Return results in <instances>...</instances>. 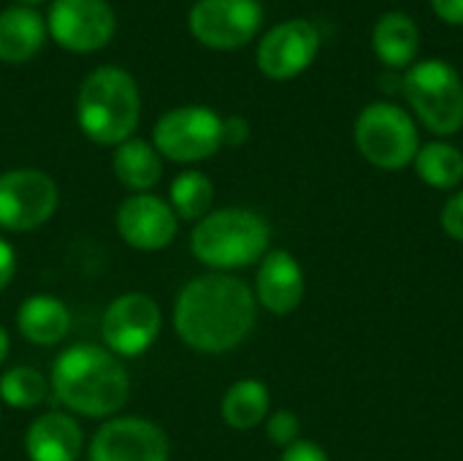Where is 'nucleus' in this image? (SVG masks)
Here are the masks:
<instances>
[{
    "label": "nucleus",
    "mask_w": 463,
    "mask_h": 461,
    "mask_svg": "<svg viewBox=\"0 0 463 461\" xmlns=\"http://www.w3.org/2000/svg\"><path fill=\"white\" fill-rule=\"evenodd\" d=\"M258 302L252 288L225 272L193 277L176 296L174 329L198 353H228L255 329Z\"/></svg>",
    "instance_id": "nucleus-1"
},
{
    "label": "nucleus",
    "mask_w": 463,
    "mask_h": 461,
    "mask_svg": "<svg viewBox=\"0 0 463 461\" xmlns=\"http://www.w3.org/2000/svg\"><path fill=\"white\" fill-rule=\"evenodd\" d=\"M49 389L68 413L109 418L125 408L130 397V375L122 359L103 345L79 342L54 359Z\"/></svg>",
    "instance_id": "nucleus-2"
},
{
    "label": "nucleus",
    "mask_w": 463,
    "mask_h": 461,
    "mask_svg": "<svg viewBox=\"0 0 463 461\" xmlns=\"http://www.w3.org/2000/svg\"><path fill=\"white\" fill-rule=\"evenodd\" d=\"M271 245L269 223L244 206H225L209 212L203 220L195 223L190 234V253L195 261L214 272L244 269L258 264Z\"/></svg>",
    "instance_id": "nucleus-3"
},
{
    "label": "nucleus",
    "mask_w": 463,
    "mask_h": 461,
    "mask_svg": "<svg viewBox=\"0 0 463 461\" xmlns=\"http://www.w3.org/2000/svg\"><path fill=\"white\" fill-rule=\"evenodd\" d=\"M141 98L136 79L114 65L92 71L79 90V128L95 144H122L138 125Z\"/></svg>",
    "instance_id": "nucleus-4"
},
{
    "label": "nucleus",
    "mask_w": 463,
    "mask_h": 461,
    "mask_svg": "<svg viewBox=\"0 0 463 461\" xmlns=\"http://www.w3.org/2000/svg\"><path fill=\"white\" fill-rule=\"evenodd\" d=\"M418 120L437 136H453L463 128V82L445 60H423L410 68L402 84Z\"/></svg>",
    "instance_id": "nucleus-5"
},
{
    "label": "nucleus",
    "mask_w": 463,
    "mask_h": 461,
    "mask_svg": "<svg viewBox=\"0 0 463 461\" xmlns=\"http://www.w3.org/2000/svg\"><path fill=\"white\" fill-rule=\"evenodd\" d=\"M358 152L383 171H399L410 166L420 149L415 120L396 103L374 101L355 120Z\"/></svg>",
    "instance_id": "nucleus-6"
},
{
    "label": "nucleus",
    "mask_w": 463,
    "mask_h": 461,
    "mask_svg": "<svg viewBox=\"0 0 463 461\" xmlns=\"http://www.w3.org/2000/svg\"><path fill=\"white\" fill-rule=\"evenodd\" d=\"M152 139L157 155L174 163H198L222 147V117L206 106H179L157 120Z\"/></svg>",
    "instance_id": "nucleus-7"
},
{
    "label": "nucleus",
    "mask_w": 463,
    "mask_h": 461,
    "mask_svg": "<svg viewBox=\"0 0 463 461\" xmlns=\"http://www.w3.org/2000/svg\"><path fill=\"white\" fill-rule=\"evenodd\" d=\"M60 204L57 182L38 168H14L0 174V228L27 234L52 220Z\"/></svg>",
    "instance_id": "nucleus-8"
},
{
    "label": "nucleus",
    "mask_w": 463,
    "mask_h": 461,
    "mask_svg": "<svg viewBox=\"0 0 463 461\" xmlns=\"http://www.w3.org/2000/svg\"><path fill=\"white\" fill-rule=\"evenodd\" d=\"M163 312L160 304L146 293H122L117 296L100 321L103 348L117 359H138L144 356L160 337Z\"/></svg>",
    "instance_id": "nucleus-9"
},
{
    "label": "nucleus",
    "mask_w": 463,
    "mask_h": 461,
    "mask_svg": "<svg viewBox=\"0 0 463 461\" xmlns=\"http://www.w3.org/2000/svg\"><path fill=\"white\" fill-rule=\"evenodd\" d=\"M190 33L212 49L244 46L263 24L258 0H198L190 8Z\"/></svg>",
    "instance_id": "nucleus-10"
},
{
    "label": "nucleus",
    "mask_w": 463,
    "mask_h": 461,
    "mask_svg": "<svg viewBox=\"0 0 463 461\" xmlns=\"http://www.w3.org/2000/svg\"><path fill=\"white\" fill-rule=\"evenodd\" d=\"M168 435L136 416L109 418L90 440V461H168Z\"/></svg>",
    "instance_id": "nucleus-11"
},
{
    "label": "nucleus",
    "mask_w": 463,
    "mask_h": 461,
    "mask_svg": "<svg viewBox=\"0 0 463 461\" xmlns=\"http://www.w3.org/2000/svg\"><path fill=\"white\" fill-rule=\"evenodd\" d=\"M320 49V33L307 19H290L271 27L258 46V68L277 82L304 73Z\"/></svg>",
    "instance_id": "nucleus-12"
},
{
    "label": "nucleus",
    "mask_w": 463,
    "mask_h": 461,
    "mask_svg": "<svg viewBox=\"0 0 463 461\" xmlns=\"http://www.w3.org/2000/svg\"><path fill=\"white\" fill-rule=\"evenodd\" d=\"M49 33L71 52H92L111 41L114 11L106 0H54Z\"/></svg>",
    "instance_id": "nucleus-13"
},
{
    "label": "nucleus",
    "mask_w": 463,
    "mask_h": 461,
    "mask_svg": "<svg viewBox=\"0 0 463 461\" xmlns=\"http://www.w3.org/2000/svg\"><path fill=\"white\" fill-rule=\"evenodd\" d=\"M117 231L128 247L157 253L174 242L179 231V217L165 198H157L152 193H133L117 209Z\"/></svg>",
    "instance_id": "nucleus-14"
},
{
    "label": "nucleus",
    "mask_w": 463,
    "mask_h": 461,
    "mask_svg": "<svg viewBox=\"0 0 463 461\" xmlns=\"http://www.w3.org/2000/svg\"><path fill=\"white\" fill-rule=\"evenodd\" d=\"M255 302L271 315H290L301 307L307 277L301 264L288 250H269L255 274Z\"/></svg>",
    "instance_id": "nucleus-15"
},
{
    "label": "nucleus",
    "mask_w": 463,
    "mask_h": 461,
    "mask_svg": "<svg viewBox=\"0 0 463 461\" xmlns=\"http://www.w3.org/2000/svg\"><path fill=\"white\" fill-rule=\"evenodd\" d=\"M84 451V432L73 416L60 410L38 416L24 432V454L30 461H76Z\"/></svg>",
    "instance_id": "nucleus-16"
},
{
    "label": "nucleus",
    "mask_w": 463,
    "mask_h": 461,
    "mask_svg": "<svg viewBox=\"0 0 463 461\" xmlns=\"http://www.w3.org/2000/svg\"><path fill=\"white\" fill-rule=\"evenodd\" d=\"M16 329L30 345L54 348L71 331V312L57 296L35 293L16 310Z\"/></svg>",
    "instance_id": "nucleus-17"
},
{
    "label": "nucleus",
    "mask_w": 463,
    "mask_h": 461,
    "mask_svg": "<svg viewBox=\"0 0 463 461\" xmlns=\"http://www.w3.org/2000/svg\"><path fill=\"white\" fill-rule=\"evenodd\" d=\"M372 46H374V54L380 57V62H385L388 68H407L418 57L420 30L412 22V16H407L402 11H388L374 24Z\"/></svg>",
    "instance_id": "nucleus-18"
},
{
    "label": "nucleus",
    "mask_w": 463,
    "mask_h": 461,
    "mask_svg": "<svg viewBox=\"0 0 463 461\" xmlns=\"http://www.w3.org/2000/svg\"><path fill=\"white\" fill-rule=\"evenodd\" d=\"M43 19L30 5H11L0 14V60L24 62L43 43Z\"/></svg>",
    "instance_id": "nucleus-19"
},
{
    "label": "nucleus",
    "mask_w": 463,
    "mask_h": 461,
    "mask_svg": "<svg viewBox=\"0 0 463 461\" xmlns=\"http://www.w3.org/2000/svg\"><path fill=\"white\" fill-rule=\"evenodd\" d=\"M269 410H271V394H269V386L255 380V378H244V380H236L222 402H220V413H222V421L231 427V429H239V432H247V429H255L260 427L266 418H269Z\"/></svg>",
    "instance_id": "nucleus-20"
},
{
    "label": "nucleus",
    "mask_w": 463,
    "mask_h": 461,
    "mask_svg": "<svg viewBox=\"0 0 463 461\" xmlns=\"http://www.w3.org/2000/svg\"><path fill=\"white\" fill-rule=\"evenodd\" d=\"M114 174L133 193H149L163 177L157 149L144 139H128L114 152Z\"/></svg>",
    "instance_id": "nucleus-21"
},
{
    "label": "nucleus",
    "mask_w": 463,
    "mask_h": 461,
    "mask_svg": "<svg viewBox=\"0 0 463 461\" xmlns=\"http://www.w3.org/2000/svg\"><path fill=\"white\" fill-rule=\"evenodd\" d=\"M418 177L434 190H450L463 182V152L448 141H429L415 155Z\"/></svg>",
    "instance_id": "nucleus-22"
},
{
    "label": "nucleus",
    "mask_w": 463,
    "mask_h": 461,
    "mask_svg": "<svg viewBox=\"0 0 463 461\" xmlns=\"http://www.w3.org/2000/svg\"><path fill=\"white\" fill-rule=\"evenodd\" d=\"M171 209L179 220H190L198 223L212 212L214 204V185L203 171H182L174 182H171Z\"/></svg>",
    "instance_id": "nucleus-23"
},
{
    "label": "nucleus",
    "mask_w": 463,
    "mask_h": 461,
    "mask_svg": "<svg viewBox=\"0 0 463 461\" xmlns=\"http://www.w3.org/2000/svg\"><path fill=\"white\" fill-rule=\"evenodd\" d=\"M49 397V380L35 367H14L0 375V399L14 410H33Z\"/></svg>",
    "instance_id": "nucleus-24"
},
{
    "label": "nucleus",
    "mask_w": 463,
    "mask_h": 461,
    "mask_svg": "<svg viewBox=\"0 0 463 461\" xmlns=\"http://www.w3.org/2000/svg\"><path fill=\"white\" fill-rule=\"evenodd\" d=\"M266 435L274 446L288 448L296 440H301V421L290 410H277L266 418Z\"/></svg>",
    "instance_id": "nucleus-25"
},
{
    "label": "nucleus",
    "mask_w": 463,
    "mask_h": 461,
    "mask_svg": "<svg viewBox=\"0 0 463 461\" xmlns=\"http://www.w3.org/2000/svg\"><path fill=\"white\" fill-rule=\"evenodd\" d=\"M439 223L445 228V234L456 242H463V190L453 193L445 206H442V215H439Z\"/></svg>",
    "instance_id": "nucleus-26"
},
{
    "label": "nucleus",
    "mask_w": 463,
    "mask_h": 461,
    "mask_svg": "<svg viewBox=\"0 0 463 461\" xmlns=\"http://www.w3.org/2000/svg\"><path fill=\"white\" fill-rule=\"evenodd\" d=\"M279 461H331V459H328V454H326L317 443H312V440H296L293 446H288V448L282 451V459Z\"/></svg>",
    "instance_id": "nucleus-27"
},
{
    "label": "nucleus",
    "mask_w": 463,
    "mask_h": 461,
    "mask_svg": "<svg viewBox=\"0 0 463 461\" xmlns=\"http://www.w3.org/2000/svg\"><path fill=\"white\" fill-rule=\"evenodd\" d=\"M250 139V122L244 117H228L222 120V144L241 147Z\"/></svg>",
    "instance_id": "nucleus-28"
},
{
    "label": "nucleus",
    "mask_w": 463,
    "mask_h": 461,
    "mask_svg": "<svg viewBox=\"0 0 463 461\" xmlns=\"http://www.w3.org/2000/svg\"><path fill=\"white\" fill-rule=\"evenodd\" d=\"M14 274H16V253L5 239H0V293L11 285Z\"/></svg>",
    "instance_id": "nucleus-29"
},
{
    "label": "nucleus",
    "mask_w": 463,
    "mask_h": 461,
    "mask_svg": "<svg viewBox=\"0 0 463 461\" xmlns=\"http://www.w3.org/2000/svg\"><path fill=\"white\" fill-rule=\"evenodd\" d=\"M434 14L448 24H463V0H431Z\"/></svg>",
    "instance_id": "nucleus-30"
},
{
    "label": "nucleus",
    "mask_w": 463,
    "mask_h": 461,
    "mask_svg": "<svg viewBox=\"0 0 463 461\" xmlns=\"http://www.w3.org/2000/svg\"><path fill=\"white\" fill-rule=\"evenodd\" d=\"M8 351H11V337H8V331L0 326V364L8 359Z\"/></svg>",
    "instance_id": "nucleus-31"
},
{
    "label": "nucleus",
    "mask_w": 463,
    "mask_h": 461,
    "mask_svg": "<svg viewBox=\"0 0 463 461\" xmlns=\"http://www.w3.org/2000/svg\"><path fill=\"white\" fill-rule=\"evenodd\" d=\"M22 5H33V3H41V0H19Z\"/></svg>",
    "instance_id": "nucleus-32"
}]
</instances>
